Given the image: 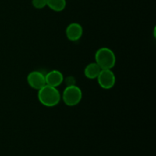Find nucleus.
<instances>
[{
    "instance_id": "nucleus-6",
    "label": "nucleus",
    "mask_w": 156,
    "mask_h": 156,
    "mask_svg": "<svg viewBox=\"0 0 156 156\" xmlns=\"http://www.w3.org/2000/svg\"><path fill=\"white\" fill-rule=\"evenodd\" d=\"M66 35L69 41L73 42L78 41L83 35V27L79 23H71L66 29Z\"/></svg>"
},
{
    "instance_id": "nucleus-4",
    "label": "nucleus",
    "mask_w": 156,
    "mask_h": 156,
    "mask_svg": "<svg viewBox=\"0 0 156 156\" xmlns=\"http://www.w3.org/2000/svg\"><path fill=\"white\" fill-rule=\"evenodd\" d=\"M97 80L101 88L105 90H109L115 85L116 76L111 69H101Z\"/></svg>"
},
{
    "instance_id": "nucleus-8",
    "label": "nucleus",
    "mask_w": 156,
    "mask_h": 156,
    "mask_svg": "<svg viewBox=\"0 0 156 156\" xmlns=\"http://www.w3.org/2000/svg\"><path fill=\"white\" fill-rule=\"evenodd\" d=\"M101 69L98 65L94 62H91L85 66L84 70L85 76L88 79H97Z\"/></svg>"
},
{
    "instance_id": "nucleus-2",
    "label": "nucleus",
    "mask_w": 156,
    "mask_h": 156,
    "mask_svg": "<svg viewBox=\"0 0 156 156\" xmlns=\"http://www.w3.org/2000/svg\"><path fill=\"white\" fill-rule=\"evenodd\" d=\"M95 62L101 69H112L116 65L117 58L114 52L108 47H101L94 55Z\"/></svg>"
},
{
    "instance_id": "nucleus-7",
    "label": "nucleus",
    "mask_w": 156,
    "mask_h": 156,
    "mask_svg": "<svg viewBox=\"0 0 156 156\" xmlns=\"http://www.w3.org/2000/svg\"><path fill=\"white\" fill-rule=\"evenodd\" d=\"M64 81V76L60 71L53 69L45 75L46 85L57 88Z\"/></svg>"
},
{
    "instance_id": "nucleus-9",
    "label": "nucleus",
    "mask_w": 156,
    "mask_h": 156,
    "mask_svg": "<svg viewBox=\"0 0 156 156\" xmlns=\"http://www.w3.org/2000/svg\"><path fill=\"white\" fill-rule=\"evenodd\" d=\"M47 6L54 12H60L66 7V0H47Z\"/></svg>"
},
{
    "instance_id": "nucleus-10",
    "label": "nucleus",
    "mask_w": 156,
    "mask_h": 156,
    "mask_svg": "<svg viewBox=\"0 0 156 156\" xmlns=\"http://www.w3.org/2000/svg\"><path fill=\"white\" fill-rule=\"evenodd\" d=\"M31 3L37 9H42L47 6V0H32Z\"/></svg>"
},
{
    "instance_id": "nucleus-3",
    "label": "nucleus",
    "mask_w": 156,
    "mask_h": 156,
    "mask_svg": "<svg viewBox=\"0 0 156 156\" xmlns=\"http://www.w3.org/2000/svg\"><path fill=\"white\" fill-rule=\"evenodd\" d=\"M61 99L67 106H76V105H79L82 101V91L81 88L77 85H67L61 95Z\"/></svg>"
},
{
    "instance_id": "nucleus-5",
    "label": "nucleus",
    "mask_w": 156,
    "mask_h": 156,
    "mask_svg": "<svg viewBox=\"0 0 156 156\" xmlns=\"http://www.w3.org/2000/svg\"><path fill=\"white\" fill-rule=\"evenodd\" d=\"M27 84L34 90H39L46 85L45 75L40 71H32L27 76Z\"/></svg>"
},
{
    "instance_id": "nucleus-1",
    "label": "nucleus",
    "mask_w": 156,
    "mask_h": 156,
    "mask_svg": "<svg viewBox=\"0 0 156 156\" xmlns=\"http://www.w3.org/2000/svg\"><path fill=\"white\" fill-rule=\"evenodd\" d=\"M37 98L42 105L53 108L59 105L61 101V94L57 88L45 85L38 90Z\"/></svg>"
}]
</instances>
